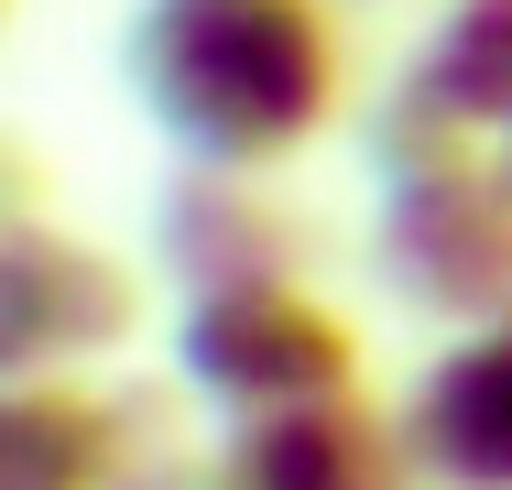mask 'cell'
Here are the masks:
<instances>
[{
	"label": "cell",
	"instance_id": "cell-1",
	"mask_svg": "<svg viewBox=\"0 0 512 490\" xmlns=\"http://www.w3.org/2000/svg\"><path fill=\"white\" fill-rule=\"evenodd\" d=\"M131 88L207 175H240L327 131L338 44L316 0H164L131 33Z\"/></svg>",
	"mask_w": 512,
	"mask_h": 490
},
{
	"label": "cell",
	"instance_id": "cell-2",
	"mask_svg": "<svg viewBox=\"0 0 512 490\" xmlns=\"http://www.w3.org/2000/svg\"><path fill=\"white\" fill-rule=\"evenodd\" d=\"M186 382L262 425V414H295V403H338L360 382V338L306 284L197 294V316H186Z\"/></svg>",
	"mask_w": 512,
	"mask_h": 490
},
{
	"label": "cell",
	"instance_id": "cell-3",
	"mask_svg": "<svg viewBox=\"0 0 512 490\" xmlns=\"http://www.w3.org/2000/svg\"><path fill=\"white\" fill-rule=\"evenodd\" d=\"M404 447L458 490H512V316L458 338L404 403Z\"/></svg>",
	"mask_w": 512,
	"mask_h": 490
},
{
	"label": "cell",
	"instance_id": "cell-4",
	"mask_svg": "<svg viewBox=\"0 0 512 490\" xmlns=\"http://www.w3.org/2000/svg\"><path fill=\"white\" fill-rule=\"evenodd\" d=\"M404 436H382L360 403H295L229 436L218 490H404Z\"/></svg>",
	"mask_w": 512,
	"mask_h": 490
},
{
	"label": "cell",
	"instance_id": "cell-5",
	"mask_svg": "<svg viewBox=\"0 0 512 490\" xmlns=\"http://www.w3.org/2000/svg\"><path fill=\"white\" fill-rule=\"evenodd\" d=\"M120 458H131V447H120V414H109L99 392L22 382V403H11V447H0L11 490H109Z\"/></svg>",
	"mask_w": 512,
	"mask_h": 490
},
{
	"label": "cell",
	"instance_id": "cell-6",
	"mask_svg": "<svg viewBox=\"0 0 512 490\" xmlns=\"http://www.w3.org/2000/svg\"><path fill=\"white\" fill-rule=\"evenodd\" d=\"M414 98L458 131H512V0H458L425 55H414Z\"/></svg>",
	"mask_w": 512,
	"mask_h": 490
}]
</instances>
